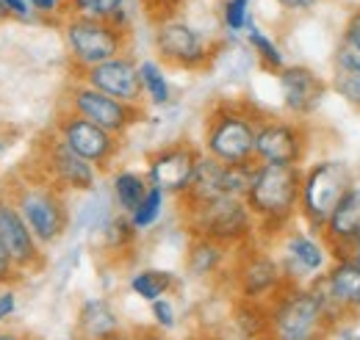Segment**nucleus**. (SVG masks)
Wrapping results in <instances>:
<instances>
[{
	"label": "nucleus",
	"mask_w": 360,
	"mask_h": 340,
	"mask_svg": "<svg viewBox=\"0 0 360 340\" xmlns=\"http://www.w3.org/2000/svg\"><path fill=\"white\" fill-rule=\"evenodd\" d=\"M300 191L302 166L255 164L244 202L255 216L258 241H277L291 227L300 216Z\"/></svg>",
	"instance_id": "f257e3e1"
},
{
	"label": "nucleus",
	"mask_w": 360,
	"mask_h": 340,
	"mask_svg": "<svg viewBox=\"0 0 360 340\" xmlns=\"http://www.w3.org/2000/svg\"><path fill=\"white\" fill-rule=\"evenodd\" d=\"M266 114L244 97L217 100L202 125V152L219 164H255V136Z\"/></svg>",
	"instance_id": "f03ea898"
},
{
	"label": "nucleus",
	"mask_w": 360,
	"mask_h": 340,
	"mask_svg": "<svg viewBox=\"0 0 360 340\" xmlns=\"http://www.w3.org/2000/svg\"><path fill=\"white\" fill-rule=\"evenodd\" d=\"M3 191L8 194V200L14 202V208L25 218V224L31 227L34 238L39 241V247H53L64 238V233L70 230V194H64L61 188H56L47 177H42L31 164H25L20 171H14Z\"/></svg>",
	"instance_id": "7ed1b4c3"
},
{
	"label": "nucleus",
	"mask_w": 360,
	"mask_h": 340,
	"mask_svg": "<svg viewBox=\"0 0 360 340\" xmlns=\"http://www.w3.org/2000/svg\"><path fill=\"white\" fill-rule=\"evenodd\" d=\"M269 318L271 340H314L319 335H330V329L344 321L316 280L308 285L288 282L269 301Z\"/></svg>",
	"instance_id": "20e7f679"
},
{
	"label": "nucleus",
	"mask_w": 360,
	"mask_h": 340,
	"mask_svg": "<svg viewBox=\"0 0 360 340\" xmlns=\"http://www.w3.org/2000/svg\"><path fill=\"white\" fill-rule=\"evenodd\" d=\"M188 235H202L227 249H241L252 241H258V224L255 216L247 208L244 200L222 197L202 205L180 208Z\"/></svg>",
	"instance_id": "39448f33"
},
{
	"label": "nucleus",
	"mask_w": 360,
	"mask_h": 340,
	"mask_svg": "<svg viewBox=\"0 0 360 340\" xmlns=\"http://www.w3.org/2000/svg\"><path fill=\"white\" fill-rule=\"evenodd\" d=\"M355 185H358V174L341 158H324V161H316L311 166H302L300 216L308 224V230L321 233L333 208Z\"/></svg>",
	"instance_id": "423d86ee"
},
{
	"label": "nucleus",
	"mask_w": 360,
	"mask_h": 340,
	"mask_svg": "<svg viewBox=\"0 0 360 340\" xmlns=\"http://www.w3.org/2000/svg\"><path fill=\"white\" fill-rule=\"evenodd\" d=\"M61 31H64V44H67L75 72H84L103 61H111V58L128 53V47H131V31L117 28L103 20L64 17Z\"/></svg>",
	"instance_id": "0eeeda50"
},
{
	"label": "nucleus",
	"mask_w": 360,
	"mask_h": 340,
	"mask_svg": "<svg viewBox=\"0 0 360 340\" xmlns=\"http://www.w3.org/2000/svg\"><path fill=\"white\" fill-rule=\"evenodd\" d=\"M230 277H233L236 299L266 301V304L288 285L285 271L280 266V257L271 255L264 247V241H252V244L233 252Z\"/></svg>",
	"instance_id": "6e6552de"
},
{
	"label": "nucleus",
	"mask_w": 360,
	"mask_h": 340,
	"mask_svg": "<svg viewBox=\"0 0 360 340\" xmlns=\"http://www.w3.org/2000/svg\"><path fill=\"white\" fill-rule=\"evenodd\" d=\"M31 166L64 194H91L100 180V171L81 155H75L53 130L39 138Z\"/></svg>",
	"instance_id": "1a4fd4ad"
},
{
	"label": "nucleus",
	"mask_w": 360,
	"mask_h": 340,
	"mask_svg": "<svg viewBox=\"0 0 360 340\" xmlns=\"http://www.w3.org/2000/svg\"><path fill=\"white\" fill-rule=\"evenodd\" d=\"M153 47H155L161 64L186 70V72H202L217 58V44L208 42L202 31H197L194 25H188L180 17L164 20L155 25Z\"/></svg>",
	"instance_id": "9d476101"
},
{
	"label": "nucleus",
	"mask_w": 360,
	"mask_h": 340,
	"mask_svg": "<svg viewBox=\"0 0 360 340\" xmlns=\"http://www.w3.org/2000/svg\"><path fill=\"white\" fill-rule=\"evenodd\" d=\"M61 108L89 119L97 128L114 133L117 138H125L144 119V105L120 103V100H114V97H108V94L86 86L84 81H75V84L67 86Z\"/></svg>",
	"instance_id": "9b49d317"
},
{
	"label": "nucleus",
	"mask_w": 360,
	"mask_h": 340,
	"mask_svg": "<svg viewBox=\"0 0 360 340\" xmlns=\"http://www.w3.org/2000/svg\"><path fill=\"white\" fill-rule=\"evenodd\" d=\"M53 133L84 161H89L97 171H108L114 166L117 155L122 152V138H117L114 133L97 128L94 122L61 108L56 122H53Z\"/></svg>",
	"instance_id": "f8f14e48"
},
{
	"label": "nucleus",
	"mask_w": 360,
	"mask_h": 340,
	"mask_svg": "<svg viewBox=\"0 0 360 340\" xmlns=\"http://www.w3.org/2000/svg\"><path fill=\"white\" fill-rule=\"evenodd\" d=\"M311 152V130L300 119L264 117L255 136V164L305 166Z\"/></svg>",
	"instance_id": "ddd939ff"
},
{
	"label": "nucleus",
	"mask_w": 360,
	"mask_h": 340,
	"mask_svg": "<svg viewBox=\"0 0 360 340\" xmlns=\"http://www.w3.org/2000/svg\"><path fill=\"white\" fill-rule=\"evenodd\" d=\"M200 158H202V147H197L186 138L169 141V144H164L147 155L144 174L150 180V185L161 188L167 197L180 200L191 185V177H194Z\"/></svg>",
	"instance_id": "4468645a"
},
{
	"label": "nucleus",
	"mask_w": 360,
	"mask_h": 340,
	"mask_svg": "<svg viewBox=\"0 0 360 340\" xmlns=\"http://www.w3.org/2000/svg\"><path fill=\"white\" fill-rule=\"evenodd\" d=\"M280 266L285 280L294 285H308L311 280L321 277L330 266V249L314 230H285L280 238Z\"/></svg>",
	"instance_id": "2eb2a0df"
},
{
	"label": "nucleus",
	"mask_w": 360,
	"mask_h": 340,
	"mask_svg": "<svg viewBox=\"0 0 360 340\" xmlns=\"http://www.w3.org/2000/svg\"><path fill=\"white\" fill-rule=\"evenodd\" d=\"M277 86H280L283 108L300 122L314 117L330 91V84L305 64H285L277 72Z\"/></svg>",
	"instance_id": "dca6fc26"
},
{
	"label": "nucleus",
	"mask_w": 360,
	"mask_h": 340,
	"mask_svg": "<svg viewBox=\"0 0 360 340\" xmlns=\"http://www.w3.org/2000/svg\"><path fill=\"white\" fill-rule=\"evenodd\" d=\"M75 81H84L86 86L120 100L128 105H144L141 81H139V61L131 53H122L111 61H103L91 70L75 72Z\"/></svg>",
	"instance_id": "f3484780"
},
{
	"label": "nucleus",
	"mask_w": 360,
	"mask_h": 340,
	"mask_svg": "<svg viewBox=\"0 0 360 340\" xmlns=\"http://www.w3.org/2000/svg\"><path fill=\"white\" fill-rule=\"evenodd\" d=\"M0 241L22 274H39L45 268L47 260L39 241L34 238L31 227L25 224V218L20 216L3 188H0Z\"/></svg>",
	"instance_id": "a211bd4d"
},
{
	"label": "nucleus",
	"mask_w": 360,
	"mask_h": 340,
	"mask_svg": "<svg viewBox=\"0 0 360 340\" xmlns=\"http://www.w3.org/2000/svg\"><path fill=\"white\" fill-rule=\"evenodd\" d=\"M316 282L344 321L360 315V266L347 260H330L327 271L316 277Z\"/></svg>",
	"instance_id": "6ab92c4d"
},
{
	"label": "nucleus",
	"mask_w": 360,
	"mask_h": 340,
	"mask_svg": "<svg viewBox=\"0 0 360 340\" xmlns=\"http://www.w3.org/2000/svg\"><path fill=\"white\" fill-rule=\"evenodd\" d=\"M319 235H321V241L327 244V249L360 238V185L349 188V191L341 197V202L333 208L327 224H324V230H321Z\"/></svg>",
	"instance_id": "aec40b11"
},
{
	"label": "nucleus",
	"mask_w": 360,
	"mask_h": 340,
	"mask_svg": "<svg viewBox=\"0 0 360 340\" xmlns=\"http://www.w3.org/2000/svg\"><path fill=\"white\" fill-rule=\"evenodd\" d=\"M227 164H219L214 158H208L202 152L197 169H194V177H191V185L188 191L180 197V208H188V205H202V202H214V200H222L227 197Z\"/></svg>",
	"instance_id": "412c9836"
},
{
	"label": "nucleus",
	"mask_w": 360,
	"mask_h": 340,
	"mask_svg": "<svg viewBox=\"0 0 360 340\" xmlns=\"http://www.w3.org/2000/svg\"><path fill=\"white\" fill-rule=\"evenodd\" d=\"M233 252L236 249H227L211 238L191 235V241L186 247V271L194 280H211V277L225 271L227 263L233 260Z\"/></svg>",
	"instance_id": "4be33fe9"
},
{
	"label": "nucleus",
	"mask_w": 360,
	"mask_h": 340,
	"mask_svg": "<svg viewBox=\"0 0 360 340\" xmlns=\"http://www.w3.org/2000/svg\"><path fill=\"white\" fill-rule=\"evenodd\" d=\"M122 332L120 313L114 304L103 296H91L78 310V338L81 340H103L108 335Z\"/></svg>",
	"instance_id": "5701e85b"
},
{
	"label": "nucleus",
	"mask_w": 360,
	"mask_h": 340,
	"mask_svg": "<svg viewBox=\"0 0 360 340\" xmlns=\"http://www.w3.org/2000/svg\"><path fill=\"white\" fill-rule=\"evenodd\" d=\"M230 321L238 340H271V318L266 301L236 299L230 310Z\"/></svg>",
	"instance_id": "b1692460"
},
{
	"label": "nucleus",
	"mask_w": 360,
	"mask_h": 340,
	"mask_svg": "<svg viewBox=\"0 0 360 340\" xmlns=\"http://www.w3.org/2000/svg\"><path fill=\"white\" fill-rule=\"evenodd\" d=\"M150 191V180L147 174L136 169H117L111 174V185H108V194H111V202H114V211L117 213H131L139 208V202L144 200V194Z\"/></svg>",
	"instance_id": "393cba45"
},
{
	"label": "nucleus",
	"mask_w": 360,
	"mask_h": 340,
	"mask_svg": "<svg viewBox=\"0 0 360 340\" xmlns=\"http://www.w3.org/2000/svg\"><path fill=\"white\" fill-rule=\"evenodd\" d=\"M64 17H89L131 31V14L125 0H64Z\"/></svg>",
	"instance_id": "a878e982"
},
{
	"label": "nucleus",
	"mask_w": 360,
	"mask_h": 340,
	"mask_svg": "<svg viewBox=\"0 0 360 340\" xmlns=\"http://www.w3.org/2000/svg\"><path fill=\"white\" fill-rule=\"evenodd\" d=\"M178 285H180L178 274H172L167 268H139L136 274H131V280H128L131 294L136 299H141V301H147V304L175 294Z\"/></svg>",
	"instance_id": "bb28decb"
},
{
	"label": "nucleus",
	"mask_w": 360,
	"mask_h": 340,
	"mask_svg": "<svg viewBox=\"0 0 360 340\" xmlns=\"http://www.w3.org/2000/svg\"><path fill=\"white\" fill-rule=\"evenodd\" d=\"M139 81H141L144 103H150L155 108H167L172 103L175 89H172V81L161 61H153V58L139 61Z\"/></svg>",
	"instance_id": "cd10ccee"
},
{
	"label": "nucleus",
	"mask_w": 360,
	"mask_h": 340,
	"mask_svg": "<svg viewBox=\"0 0 360 340\" xmlns=\"http://www.w3.org/2000/svg\"><path fill=\"white\" fill-rule=\"evenodd\" d=\"M139 235H141V233L136 230L131 216H125V213H114V216L103 224V230H100V241H103V249H105L108 255L131 252L136 247V238H139Z\"/></svg>",
	"instance_id": "c85d7f7f"
},
{
	"label": "nucleus",
	"mask_w": 360,
	"mask_h": 340,
	"mask_svg": "<svg viewBox=\"0 0 360 340\" xmlns=\"http://www.w3.org/2000/svg\"><path fill=\"white\" fill-rule=\"evenodd\" d=\"M244 34H247V44L252 47V53H255L261 70H266V72H271V75H277V72L285 67V55H283L280 44L274 42L269 34H266L261 25H255V22H250V28H247Z\"/></svg>",
	"instance_id": "c756f323"
},
{
	"label": "nucleus",
	"mask_w": 360,
	"mask_h": 340,
	"mask_svg": "<svg viewBox=\"0 0 360 340\" xmlns=\"http://www.w3.org/2000/svg\"><path fill=\"white\" fill-rule=\"evenodd\" d=\"M164 208H167V194L155 185H150V191L144 194V200L139 202V208L131 213V221L139 233H147L158 224V218L164 216Z\"/></svg>",
	"instance_id": "7c9ffc66"
},
{
	"label": "nucleus",
	"mask_w": 360,
	"mask_h": 340,
	"mask_svg": "<svg viewBox=\"0 0 360 340\" xmlns=\"http://www.w3.org/2000/svg\"><path fill=\"white\" fill-rule=\"evenodd\" d=\"M330 91H335L344 103H349V105L360 108V72L358 70H341V67H333Z\"/></svg>",
	"instance_id": "2f4dec72"
},
{
	"label": "nucleus",
	"mask_w": 360,
	"mask_h": 340,
	"mask_svg": "<svg viewBox=\"0 0 360 340\" xmlns=\"http://www.w3.org/2000/svg\"><path fill=\"white\" fill-rule=\"evenodd\" d=\"M222 22H225L227 34L238 37L250 28L252 17H250V0H225L222 3Z\"/></svg>",
	"instance_id": "473e14b6"
},
{
	"label": "nucleus",
	"mask_w": 360,
	"mask_h": 340,
	"mask_svg": "<svg viewBox=\"0 0 360 340\" xmlns=\"http://www.w3.org/2000/svg\"><path fill=\"white\" fill-rule=\"evenodd\" d=\"M150 315H153V327H155L158 332L169 335V332H175V329H178V324H180L178 304H175L169 296L153 301V304H150Z\"/></svg>",
	"instance_id": "72a5a7b5"
},
{
	"label": "nucleus",
	"mask_w": 360,
	"mask_h": 340,
	"mask_svg": "<svg viewBox=\"0 0 360 340\" xmlns=\"http://www.w3.org/2000/svg\"><path fill=\"white\" fill-rule=\"evenodd\" d=\"M183 3H186V0H141V8H144V14H147V20H153V25H158V22H164V20L178 17Z\"/></svg>",
	"instance_id": "f704fd0d"
},
{
	"label": "nucleus",
	"mask_w": 360,
	"mask_h": 340,
	"mask_svg": "<svg viewBox=\"0 0 360 340\" xmlns=\"http://www.w3.org/2000/svg\"><path fill=\"white\" fill-rule=\"evenodd\" d=\"M20 280H22V271L17 268V263L11 260L8 249L0 241V288H14Z\"/></svg>",
	"instance_id": "c9c22d12"
},
{
	"label": "nucleus",
	"mask_w": 360,
	"mask_h": 340,
	"mask_svg": "<svg viewBox=\"0 0 360 340\" xmlns=\"http://www.w3.org/2000/svg\"><path fill=\"white\" fill-rule=\"evenodd\" d=\"M338 44H347V47H358L360 50V6L347 17L344 28H341V39Z\"/></svg>",
	"instance_id": "e433bc0d"
},
{
	"label": "nucleus",
	"mask_w": 360,
	"mask_h": 340,
	"mask_svg": "<svg viewBox=\"0 0 360 340\" xmlns=\"http://www.w3.org/2000/svg\"><path fill=\"white\" fill-rule=\"evenodd\" d=\"M34 14L42 17H61L64 20V0H25Z\"/></svg>",
	"instance_id": "4c0bfd02"
},
{
	"label": "nucleus",
	"mask_w": 360,
	"mask_h": 340,
	"mask_svg": "<svg viewBox=\"0 0 360 340\" xmlns=\"http://www.w3.org/2000/svg\"><path fill=\"white\" fill-rule=\"evenodd\" d=\"M330 260H347V263L360 266V238L349 241V244H341V247H333L330 249Z\"/></svg>",
	"instance_id": "58836bf2"
},
{
	"label": "nucleus",
	"mask_w": 360,
	"mask_h": 340,
	"mask_svg": "<svg viewBox=\"0 0 360 340\" xmlns=\"http://www.w3.org/2000/svg\"><path fill=\"white\" fill-rule=\"evenodd\" d=\"M17 313V294L14 288H0V324Z\"/></svg>",
	"instance_id": "ea45409f"
},
{
	"label": "nucleus",
	"mask_w": 360,
	"mask_h": 340,
	"mask_svg": "<svg viewBox=\"0 0 360 340\" xmlns=\"http://www.w3.org/2000/svg\"><path fill=\"white\" fill-rule=\"evenodd\" d=\"M0 6H3L6 14L14 17V20H31V17H34V11L28 8L25 0H0Z\"/></svg>",
	"instance_id": "a19ab883"
},
{
	"label": "nucleus",
	"mask_w": 360,
	"mask_h": 340,
	"mask_svg": "<svg viewBox=\"0 0 360 340\" xmlns=\"http://www.w3.org/2000/svg\"><path fill=\"white\" fill-rule=\"evenodd\" d=\"M283 11H291V14H302V11H311L319 6V0H274Z\"/></svg>",
	"instance_id": "79ce46f5"
},
{
	"label": "nucleus",
	"mask_w": 360,
	"mask_h": 340,
	"mask_svg": "<svg viewBox=\"0 0 360 340\" xmlns=\"http://www.w3.org/2000/svg\"><path fill=\"white\" fill-rule=\"evenodd\" d=\"M186 340H233V338H230V335H222V332H217V329H200V332L188 335Z\"/></svg>",
	"instance_id": "37998d69"
},
{
	"label": "nucleus",
	"mask_w": 360,
	"mask_h": 340,
	"mask_svg": "<svg viewBox=\"0 0 360 340\" xmlns=\"http://www.w3.org/2000/svg\"><path fill=\"white\" fill-rule=\"evenodd\" d=\"M131 335H134V340H169L164 332H158L155 327L153 329H134Z\"/></svg>",
	"instance_id": "c03bdc74"
},
{
	"label": "nucleus",
	"mask_w": 360,
	"mask_h": 340,
	"mask_svg": "<svg viewBox=\"0 0 360 340\" xmlns=\"http://www.w3.org/2000/svg\"><path fill=\"white\" fill-rule=\"evenodd\" d=\"M0 340H25L20 332H14V329H0Z\"/></svg>",
	"instance_id": "a18cd8bd"
},
{
	"label": "nucleus",
	"mask_w": 360,
	"mask_h": 340,
	"mask_svg": "<svg viewBox=\"0 0 360 340\" xmlns=\"http://www.w3.org/2000/svg\"><path fill=\"white\" fill-rule=\"evenodd\" d=\"M103 340H134V335L122 329V332H117V335H108V338H103Z\"/></svg>",
	"instance_id": "49530a36"
},
{
	"label": "nucleus",
	"mask_w": 360,
	"mask_h": 340,
	"mask_svg": "<svg viewBox=\"0 0 360 340\" xmlns=\"http://www.w3.org/2000/svg\"><path fill=\"white\" fill-rule=\"evenodd\" d=\"M8 147H11V141H8V136H0V155H3V152H6Z\"/></svg>",
	"instance_id": "de8ad7c7"
},
{
	"label": "nucleus",
	"mask_w": 360,
	"mask_h": 340,
	"mask_svg": "<svg viewBox=\"0 0 360 340\" xmlns=\"http://www.w3.org/2000/svg\"><path fill=\"white\" fill-rule=\"evenodd\" d=\"M0 20H11V17L6 14V8H3V6H0Z\"/></svg>",
	"instance_id": "09e8293b"
},
{
	"label": "nucleus",
	"mask_w": 360,
	"mask_h": 340,
	"mask_svg": "<svg viewBox=\"0 0 360 340\" xmlns=\"http://www.w3.org/2000/svg\"><path fill=\"white\" fill-rule=\"evenodd\" d=\"M314 340H330V335H319V338H314Z\"/></svg>",
	"instance_id": "8fccbe9b"
}]
</instances>
